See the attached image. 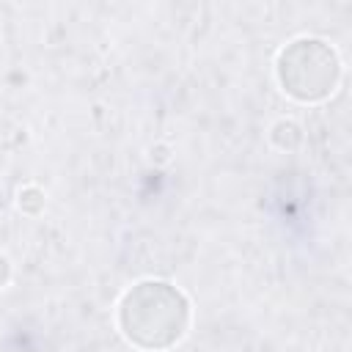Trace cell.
<instances>
[{
  "instance_id": "cell-1",
  "label": "cell",
  "mask_w": 352,
  "mask_h": 352,
  "mask_svg": "<svg viewBox=\"0 0 352 352\" xmlns=\"http://www.w3.org/2000/svg\"><path fill=\"white\" fill-rule=\"evenodd\" d=\"M124 336L143 349H165L176 344L187 327V300L179 289L162 280H146L129 289L121 300Z\"/></svg>"
},
{
  "instance_id": "cell-2",
  "label": "cell",
  "mask_w": 352,
  "mask_h": 352,
  "mask_svg": "<svg viewBox=\"0 0 352 352\" xmlns=\"http://www.w3.org/2000/svg\"><path fill=\"white\" fill-rule=\"evenodd\" d=\"M333 58L336 55L324 41H316V38L294 41L289 50L280 52V63H278L283 91H289L297 99H322L327 91H333L338 69L336 66L314 69V66H322Z\"/></svg>"
}]
</instances>
